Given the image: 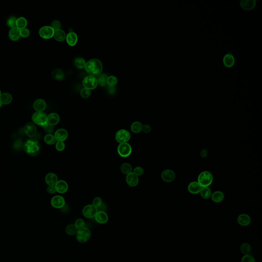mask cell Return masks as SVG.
Instances as JSON below:
<instances>
[{
  "label": "cell",
  "mask_w": 262,
  "mask_h": 262,
  "mask_svg": "<svg viewBox=\"0 0 262 262\" xmlns=\"http://www.w3.org/2000/svg\"><path fill=\"white\" fill-rule=\"evenodd\" d=\"M91 237V232L86 227L79 229L76 233V238L80 243H85L89 240Z\"/></svg>",
  "instance_id": "cell-4"
},
{
  "label": "cell",
  "mask_w": 262,
  "mask_h": 262,
  "mask_svg": "<svg viewBox=\"0 0 262 262\" xmlns=\"http://www.w3.org/2000/svg\"><path fill=\"white\" fill-rule=\"evenodd\" d=\"M200 195L204 199H208L212 196V191L208 187H203L200 191Z\"/></svg>",
  "instance_id": "cell-31"
},
{
  "label": "cell",
  "mask_w": 262,
  "mask_h": 262,
  "mask_svg": "<svg viewBox=\"0 0 262 262\" xmlns=\"http://www.w3.org/2000/svg\"><path fill=\"white\" fill-rule=\"evenodd\" d=\"M53 78L56 81H63L66 77L65 72L60 69H55L52 72Z\"/></svg>",
  "instance_id": "cell-17"
},
{
  "label": "cell",
  "mask_w": 262,
  "mask_h": 262,
  "mask_svg": "<svg viewBox=\"0 0 262 262\" xmlns=\"http://www.w3.org/2000/svg\"><path fill=\"white\" fill-rule=\"evenodd\" d=\"M2 105V104L1 102H0V108L1 107Z\"/></svg>",
  "instance_id": "cell-55"
},
{
  "label": "cell",
  "mask_w": 262,
  "mask_h": 262,
  "mask_svg": "<svg viewBox=\"0 0 262 262\" xmlns=\"http://www.w3.org/2000/svg\"><path fill=\"white\" fill-rule=\"evenodd\" d=\"M80 93H81V95L82 96V97L84 98H88L90 96L91 92L90 91V90L86 88H83L81 90Z\"/></svg>",
  "instance_id": "cell-42"
},
{
  "label": "cell",
  "mask_w": 262,
  "mask_h": 262,
  "mask_svg": "<svg viewBox=\"0 0 262 262\" xmlns=\"http://www.w3.org/2000/svg\"><path fill=\"white\" fill-rule=\"evenodd\" d=\"M213 181V176L209 171H204L198 176V182L203 187H208Z\"/></svg>",
  "instance_id": "cell-3"
},
{
  "label": "cell",
  "mask_w": 262,
  "mask_h": 262,
  "mask_svg": "<svg viewBox=\"0 0 262 262\" xmlns=\"http://www.w3.org/2000/svg\"><path fill=\"white\" fill-rule=\"evenodd\" d=\"M45 131L49 133H51L53 131V128L52 126H51L50 124H48V127L46 128L45 129Z\"/></svg>",
  "instance_id": "cell-54"
},
{
  "label": "cell",
  "mask_w": 262,
  "mask_h": 262,
  "mask_svg": "<svg viewBox=\"0 0 262 262\" xmlns=\"http://www.w3.org/2000/svg\"><path fill=\"white\" fill-rule=\"evenodd\" d=\"M44 141L48 144L52 145L55 143L56 139L55 136L52 134H48L46 135L44 137Z\"/></svg>",
  "instance_id": "cell-39"
},
{
  "label": "cell",
  "mask_w": 262,
  "mask_h": 262,
  "mask_svg": "<svg viewBox=\"0 0 262 262\" xmlns=\"http://www.w3.org/2000/svg\"><path fill=\"white\" fill-rule=\"evenodd\" d=\"M107 77H108L107 75L106 74H101L99 75L97 80L99 85H101V86H105L107 85Z\"/></svg>",
  "instance_id": "cell-37"
},
{
  "label": "cell",
  "mask_w": 262,
  "mask_h": 262,
  "mask_svg": "<svg viewBox=\"0 0 262 262\" xmlns=\"http://www.w3.org/2000/svg\"><path fill=\"white\" fill-rule=\"evenodd\" d=\"M75 225L79 229L82 228L83 227H85V223L82 219H78L76 220V222H75Z\"/></svg>",
  "instance_id": "cell-44"
},
{
  "label": "cell",
  "mask_w": 262,
  "mask_h": 262,
  "mask_svg": "<svg viewBox=\"0 0 262 262\" xmlns=\"http://www.w3.org/2000/svg\"><path fill=\"white\" fill-rule=\"evenodd\" d=\"M47 191L49 194H54L56 191L55 186H49L47 188Z\"/></svg>",
  "instance_id": "cell-51"
},
{
  "label": "cell",
  "mask_w": 262,
  "mask_h": 262,
  "mask_svg": "<svg viewBox=\"0 0 262 262\" xmlns=\"http://www.w3.org/2000/svg\"><path fill=\"white\" fill-rule=\"evenodd\" d=\"M207 155L208 151L207 149H202V151L200 152V156H201V157L203 158H205L207 156Z\"/></svg>",
  "instance_id": "cell-52"
},
{
  "label": "cell",
  "mask_w": 262,
  "mask_h": 262,
  "mask_svg": "<svg viewBox=\"0 0 262 262\" xmlns=\"http://www.w3.org/2000/svg\"><path fill=\"white\" fill-rule=\"evenodd\" d=\"M34 107L37 112L43 111L46 109V102L42 99H38L34 102Z\"/></svg>",
  "instance_id": "cell-25"
},
{
  "label": "cell",
  "mask_w": 262,
  "mask_h": 262,
  "mask_svg": "<svg viewBox=\"0 0 262 262\" xmlns=\"http://www.w3.org/2000/svg\"><path fill=\"white\" fill-rule=\"evenodd\" d=\"M211 198L212 200L215 203H220L223 201L224 195L222 191H216L212 194Z\"/></svg>",
  "instance_id": "cell-29"
},
{
  "label": "cell",
  "mask_w": 262,
  "mask_h": 262,
  "mask_svg": "<svg viewBox=\"0 0 262 262\" xmlns=\"http://www.w3.org/2000/svg\"><path fill=\"white\" fill-rule=\"evenodd\" d=\"M27 25V21L24 17H20L17 19L16 26L20 30L25 28Z\"/></svg>",
  "instance_id": "cell-33"
},
{
  "label": "cell",
  "mask_w": 262,
  "mask_h": 262,
  "mask_svg": "<svg viewBox=\"0 0 262 262\" xmlns=\"http://www.w3.org/2000/svg\"><path fill=\"white\" fill-rule=\"evenodd\" d=\"M120 170L123 174L125 175H128L132 171V167L131 165L128 163H124L121 165Z\"/></svg>",
  "instance_id": "cell-35"
},
{
  "label": "cell",
  "mask_w": 262,
  "mask_h": 262,
  "mask_svg": "<svg viewBox=\"0 0 262 262\" xmlns=\"http://www.w3.org/2000/svg\"><path fill=\"white\" fill-rule=\"evenodd\" d=\"M20 34L22 38H26L30 35V31L28 29L24 28L23 29L20 30Z\"/></svg>",
  "instance_id": "cell-48"
},
{
  "label": "cell",
  "mask_w": 262,
  "mask_h": 262,
  "mask_svg": "<svg viewBox=\"0 0 262 262\" xmlns=\"http://www.w3.org/2000/svg\"><path fill=\"white\" fill-rule=\"evenodd\" d=\"M95 220L100 224L107 223L109 219L107 214L105 212L98 211L95 216Z\"/></svg>",
  "instance_id": "cell-22"
},
{
  "label": "cell",
  "mask_w": 262,
  "mask_h": 262,
  "mask_svg": "<svg viewBox=\"0 0 262 262\" xmlns=\"http://www.w3.org/2000/svg\"><path fill=\"white\" fill-rule=\"evenodd\" d=\"M85 68L86 72L90 74V76H98L102 73V64L99 60L92 59L86 63Z\"/></svg>",
  "instance_id": "cell-1"
},
{
  "label": "cell",
  "mask_w": 262,
  "mask_h": 262,
  "mask_svg": "<svg viewBox=\"0 0 262 262\" xmlns=\"http://www.w3.org/2000/svg\"><path fill=\"white\" fill-rule=\"evenodd\" d=\"M107 91L110 94H113L115 92V88L114 86H110L107 88Z\"/></svg>",
  "instance_id": "cell-53"
},
{
  "label": "cell",
  "mask_w": 262,
  "mask_h": 262,
  "mask_svg": "<svg viewBox=\"0 0 262 262\" xmlns=\"http://www.w3.org/2000/svg\"><path fill=\"white\" fill-rule=\"evenodd\" d=\"M82 84L85 88L89 90H93L97 86V80L95 76H88L84 78L82 81Z\"/></svg>",
  "instance_id": "cell-8"
},
{
  "label": "cell",
  "mask_w": 262,
  "mask_h": 262,
  "mask_svg": "<svg viewBox=\"0 0 262 262\" xmlns=\"http://www.w3.org/2000/svg\"><path fill=\"white\" fill-rule=\"evenodd\" d=\"M117 152L122 157H127L131 155L132 148L130 144L127 142L120 144L117 148Z\"/></svg>",
  "instance_id": "cell-7"
},
{
  "label": "cell",
  "mask_w": 262,
  "mask_h": 262,
  "mask_svg": "<svg viewBox=\"0 0 262 262\" xmlns=\"http://www.w3.org/2000/svg\"><path fill=\"white\" fill-rule=\"evenodd\" d=\"M13 101V96L8 93L1 94L0 96V102L3 105H8Z\"/></svg>",
  "instance_id": "cell-28"
},
{
  "label": "cell",
  "mask_w": 262,
  "mask_h": 262,
  "mask_svg": "<svg viewBox=\"0 0 262 262\" xmlns=\"http://www.w3.org/2000/svg\"><path fill=\"white\" fill-rule=\"evenodd\" d=\"M151 130H152V128H151V126L149 124H144L142 127V131H143V132L145 133H149L151 132Z\"/></svg>",
  "instance_id": "cell-50"
},
{
  "label": "cell",
  "mask_w": 262,
  "mask_h": 262,
  "mask_svg": "<svg viewBox=\"0 0 262 262\" xmlns=\"http://www.w3.org/2000/svg\"><path fill=\"white\" fill-rule=\"evenodd\" d=\"M46 182L49 186H55L58 181V178L55 174L53 173H49L45 178Z\"/></svg>",
  "instance_id": "cell-23"
},
{
  "label": "cell",
  "mask_w": 262,
  "mask_h": 262,
  "mask_svg": "<svg viewBox=\"0 0 262 262\" xmlns=\"http://www.w3.org/2000/svg\"><path fill=\"white\" fill-rule=\"evenodd\" d=\"M32 119L35 124L43 126L47 123V116L43 112H36L32 115Z\"/></svg>",
  "instance_id": "cell-5"
},
{
  "label": "cell",
  "mask_w": 262,
  "mask_h": 262,
  "mask_svg": "<svg viewBox=\"0 0 262 262\" xmlns=\"http://www.w3.org/2000/svg\"><path fill=\"white\" fill-rule=\"evenodd\" d=\"M78 229L76 227L75 225H69L66 228V232L67 234L70 236H73L76 234L78 232Z\"/></svg>",
  "instance_id": "cell-34"
},
{
  "label": "cell",
  "mask_w": 262,
  "mask_h": 262,
  "mask_svg": "<svg viewBox=\"0 0 262 262\" xmlns=\"http://www.w3.org/2000/svg\"><path fill=\"white\" fill-rule=\"evenodd\" d=\"M55 147L57 151H62L65 148V144L63 141H57Z\"/></svg>",
  "instance_id": "cell-45"
},
{
  "label": "cell",
  "mask_w": 262,
  "mask_h": 262,
  "mask_svg": "<svg viewBox=\"0 0 262 262\" xmlns=\"http://www.w3.org/2000/svg\"><path fill=\"white\" fill-rule=\"evenodd\" d=\"M97 212V208L90 204L86 205L83 208L82 214L86 218H92L95 217Z\"/></svg>",
  "instance_id": "cell-10"
},
{
  "label": "cell",
  "mask_w": 262,
  "mask_h": 262,
  "mask_svg": "<svg viewBox=\"0 0 262 262\" xmlns=\"http://www.w3.org/2000/svg\"><path fill=\"white\" fill-rule=\"evenodd\" d=\"M126 181L127 184L131 187L136 186L138 184L139 182V179L138 176H136L134 173H130L129 174L127 175L126 177Z\"/></svg>",
  "instance_id": "cell-16"
},
{
  "label": "cell",
  "mask_w": 262,
  "mask_h": 262,
  "mask_svg": "<svg viewBox=\"0 0 262 262\" xmlns=\"http://www.w3.org/2000/svg\"><path fill=\"white\" fill-rule=\"evenodd\" d=\"M102 204V200L99 197H96L93 200V204L96 207H98Z\"/></svg>",
  "instance_id": "cell-49"
},
{
  "label": "cell",
  "mask_w": 262,
  "mask_h": 262,
  "mask_svg": "<svg viewBox=\"0 0 262 262\" xmlns=\"http://www.w3.org/2000/svg\"><path fill=\"white\" fill-rule=\"evenodd\" d=\"M24 151L28 155L34 156L39 154L40 150V144L38 141L28 140L24 144Z\"/></svg>",
  "instance_id": "cell-2"
},
{
  "label": "cell",
  "mask_w": 262,
  "mask_h": 262,
  "mask_svg": "<svg viewBox=\"0 0 262 262\" xmlns=\"http://www.w3.org/2000/svg\"><path fill=\"white\" fill-rule=\"evenodd\" d=\"M251 246L249 244L246 243H243L242 244L241 247H240V250L241 251L242 253L244 254V255H247L250 254V252H251Z\"/></svg>",
  "instance_id": "cell-36"
},
{
  "label": "cell",
  "mask_w": 262,
  "mask_h": 262,
  "mask_svg": "<svg viewBox=\"0 0 262 262\" xmlns=\"http://www.w3.org/2000/svg\"><path fill=\"white\" fill-rule=\"evenodd\" d=\"M67 43L71 46L76 45L77 41V36L76 34L73 32H70L66 36Z\"/></svg>",
  "instance_id": "cell-27"
},
{
  "label": "cell",
  "mask_w": 262,
  "mask_h": 262,
  "mask_svg": "<svg viewBox=\"0 0 262 262\" xmlns=\"http://www.w3.org/2000/svg\"><path fill=\"white\" fill-rule=\"evenodd\" d=\"M223 62L225 67L227 68L232 67L234 65L235 62L234 56L232 53H227L223 57Z\"/></svg>",
  "instance_id": "cell-20"
},
{
  "label": "cell",
  "mask_w": 262,
  "mask_h": 262,
  "mask_svg": "<svg viewBox=\"0 0 262 262\" xmlns=\"http://www.w3.org/2000/svg\"><path fill=\"white\" fill-rule=\"evenodd\" d=\"M74 64L76 65V67H77L78 68L82 69L84 68V67H85L86 63L85 60L84 59H82V57H76L75 60H74Z\"/></svg>",
  "instance_id": "cell-38"
},
{
  "label": "cell",
  "mask_w": 262,
  "mask_h": 262,
  "mask_svg": "<svg viewBox=\"0 0 262 262\" xmlns=\"http://www.w3.org/2000/svg\"><path fill=\"white\" fill-rule=\"evenodd\" d=\"M117 78L114 76H110L107 77V84L110 86H114L117 83Z\"/></svg>",
  "instance_id": "cell-41"
},
{
  "label": "cell",
  "mask_w": 262,
  "mask_h": 262,
  "mask_svg": "<svg viewBox=\"0 0 262 262\" xmlns=\"http://www.w3.org/2000/svg\"><path fill=\"white\" fill-rule=\"evenodd\" d=\"M202 186L197 181H193L188 184L187 189L190 193L192 194H199L200 192Z\"/></svg>",
  "instance_id": "cell-18"
},
{
  "label": "cell",
  "mask_w": 262,
  "mask_h": 262,
  "mask_svg": "<svg viewBox=\"0 0 262 262\" xmlns=\"http://www.w3.org/2000/svg\"><path fill=\"white\" fill-rule=\"evenodd\" d=\"M24 132L28 137H34L36 134V128L32 123H28L24 126Z\"/></svg>",
  "instance_id": "cell-13"
},
{
  "label": "cell",
  "mask_w": 262,
  "mask_h": 262,
  "mask_svg": "<svg viewBox=\"0 0 262 262\" xmlns=\"http://www.w3.org/2000/svg\"><path fill=\"white\" fill-rule=\"evenodd\" d=\"M17 19L18 18L15 17H10L6 22L7 25L11 28L15 27L16 24H17Z\"/></svg>",
  "instance_id": "cell-40"
},
{
  "label": "cell",
  "mask_w": 262,
  "mask_h": 262,
  "mask_svg": "<svg viewBox=\"0 0 262 262\" xmlns=\"http://www.w3.org/2000/svg\"><path fill=\"white\" fill-rule=\"evenodd\" d=\"M9 36L10 39L13 41L18 40L21 37L20 30L17 28V27L12 28L9 31Z\"/></svg>",
  "instance_id": "cell-26"
},
{
  "label": "cell",
  "mask_w": 262,
  "mask_h": 262,
  "mask_svg": "<svg viewBox=\"0 0 262 262\" xmlns=\"http://www.w3.org/2000/svg\"><path fill=\"white\" fill-rule=\"evenodd\" d=\"M53 36L55 39L59 42H62L66 38V35L64 31L61 29L55 31Z\"/></svg>",
  "instance_id": "cell-30"
},
{
  "label": "cell",
  "mask_w": 262,
  "mask_h": 262,
  "mask_svg": "<svg viewBox=\"0 0 262 262\" xmlns=\"http://www.w3.org/2000/svg\"><path fill=\"white\" fill-rule=\"evenodd\" d=\"M176 175L174 171L171 170H165L162 171L161 178L164 181L170 183L173 182L175 180Z\"/></svg>",
  "instance_id": "cell-12"
},
{
  "label": "cell",
  "mask_w": 262,
  "mask_h": 262,
  "mask_svg": "<svg viewBox=\"0 0 262 262\" xmlns=\"http://www.w3.org/2000/svg\"><path fill=\"white\" fill-rule=\"evenodd\" d=\"M56 191L60 194H64L68 190V185L64 180H60L56 183L55 186Z\"/></svg>",
  "instance_id": "cell-19"
},
{
  "label": "cell",
  "mask_w": 262,
  "mask_h": 262,
  "mask_svg": "<svg viewBox=\"0 0 262 262\" xmlns=\"http://www.w3.org/2000/svg\"><path fill=\"white\" fill-rule=\"evenodd\" d=\"M60 120V116L56 113H51L47 116L48 123L52 126L56 125L59 123Z\"/></svg>",
  "instance_id": "cell-24"
},
{
  "label": "cell",
  "mask_w": 262,
  "mask_h": 262,
  "mask_svg": "<svg viewBox=\"0 0 262 262\" xmlns=\"http://www.w3.org/2000/svg\"><path fill=\"white\" fill-rule=\"evenodd\" d=\"M55 34V30L51 26H44L40 28L39 34L40 37L45 39H49L52 38Z\"/></svg>",
  "instance_id": "cell-9"
},
{
  "label": "cell",
  "mask_w": 262,
  "mask_h": 262,
  "mask_svg": "<svg viewBox=\"0 0 262 262\" xmlns=\"http://www.w3.org/2000/svg\"><path fill=\"white\" fill-rule=\"evenodd\" d=\"M237 220L238 224L243 226H248L251 223V218L248 215L246 214L239 215Z\"/></svg>",
  "instance_id": "cell-21"
},
{
  "label": "cell",
  "mask_w": 262,
  "mask_h": 262,
  "mask_svg": "<svg viewBox=\"0 0 262 262\" xmlns=\"http://www.w3.org/2000/svg\"><path fill=\"white\" fill-rule=\"evenodd\" d=\"M68 136V133L65 129L60 128L57 130L55 133V137L56 141H64L67 139Z\"/></svg>",
  "instance_id": "cell-14"
},
{
  "label": "cell",
  "mask_w": 262,
  "mask_h": 262,
  "mask_svg": "<svg viewBox=\"0 0 262 262\" xmlns=\"http://www.w3.org/2000/svg\"><path fill=\"white\" fill-rule=\"evenodd\" d=\"M257 1L255 0H242L240 6L244 10H252L255 7Z\"/></svg>",
  "instance_id": "cell-15"
},
{
  "label": "cell",
  "mask_w": 262,
  "mask_h": 262,
  "mask_svg": "<svg viewBox=\"0 0 262 262\" xmlns=\"http://www.w3.org/2000/svg\"><path fill=\"white\" fill-rule=\"evenodd\" d=\"M242 262H255V259L252 255L247 254L245 255L242 259Z\"/></svg>",
  "instance_id": "cell-43"
},
{
  "label": "cell",
  "mask_w": 262,
  "mask_h": 262,
  "mask_svg": "<svg viewBox=\"0 0 262 262\" xmlns=\"http://www.w3.org/2000/svg\"><path fill=\"white\" fill-rule=\"evenodd\" d=\"M142 127L143 125L139 121H136L133 123L131 125V131L134 133H139L142 131Z\"/></svg>",
  "instance_id": "cell-32"
},
{
  "label": "cell",
  "mask_w": 262,
  "mask_h": 262,
  "mask_svg": "<svg viewBox=\"0 0 262 262\" xmlns=\"http://www.w3.org/2000/svg\"><path fill=\"white\" fill-rule=\"evenodd\" d=\"M131 135L128 131L126 130H120L117 131L115 135V139L119 144L126 143L130 139Z\"/></svg>",
  "instance_id": "cell-6"
},
{
  "label": "cell",
  "mask_w": 262,
  "mask_h": 262,
  "mask_svg": "<svg viewBox=\"0 0 262 262\" xmlns=\"http://www.w3.org/2000/svg\"><path fill=\"white\" fill-rule=\"evenodd\" d=\"M144 170L142 167L140 166H137L133 170V173L137 176H141L144 174Z\"/></svg>",
  "instance_id": "cell-46"
},
{
  "label": "cell",
  "mask_w": 262,
  "mask_h": 262,
  "mask_svg": "<svg viewBox=\"0 0 262 262\" xmlns=\"http://www.w3.org/2000/svg\"><path fill=\"white\" fill-rule=\"evenodd\" d=\"M1 95V91H0V96Z\"/></svg>",
  "instance_id": "cell-56"
},
{
  "label": "cell",
  "mask_w": 262,
  "mask_h": 262,
  "mask_svg": "<svg viewBox=\"0 0 262 262\" xmlns=\"http://www.w3.org/2000/svg\"><path fill=\"white\" fill-rule=\"evenodd\" d=\"M60 27H61L60 23L57 20H55L52 23L51 27L55 30V31L60 29Z\"/></svg>",
  "instance_id": "cell-47"
},
{
  "label": "cell",
  "mask_w": 262,
  "mask_h": 262,
  "mask_svg": "<svg viewBox=\"0 0 262 262\" xmlns=\"http://www.w3.org/2000/svg\"><path fill=\"white\" fill-rule=\"evenodd\" d=\"M51 204L53 207L61 208L65 205V200L62 196H55L52 198Z\"/></svg>",
  "instance_id": "cell-11"
}]
</instances>
